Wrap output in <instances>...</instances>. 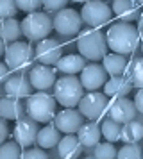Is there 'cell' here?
Masks as SVG:
<instances>
[{"instance_id": "obj_19", "label": "cell", "mask_w": 143, "mask_h": 159, "mask_svg": "<svg viewBox=\"0 0 143 159\" xmlns=\"http://www.w3.org/2000/svg\"><path fill=\"white\" fill-rule=\"evenodd\" d=\"M132 88H134V84L129 77L114 75L111 79H107V82L104 84V93L109 98H118V97H127L132 91Z\"/></svg>"}, {"instance_id": "obj_32", "label": "cell", "mask_w": 143, "mask_h": 159, "mask_svg": "<svg viewBox=\"0 0 143 159\" xmlns=\"http://www.w3.org/2000/svg\"><path fill=\"white\" fill-rule=\"evenodd\" d=\"M20 11L16 0H0V16L2 18H13Z\"/></svg>"}, {"instance_id": "obj_5", "label": "cell", "mask_w": 143, "mask_h": 159, "mask_svg": "<svg viewBox=\"0 0 143 159\" xmlns=\"http://www.w3.org/2000/svg\"><path fill=\"white\" fill-rule=\"evenodd\" d=\"M21 29H23V36L29 41H41L48 36L52 29H54V20H50L48 15L34 11L29 13L23 20H21Z\"/></svg>"}, {"instance_id": "obj_23", "label": "cell", "mask_w": 143, "mask_h": 159, "mask_svg": "<svg viewBox=\"0 0 143 159\" xmlns=\"http://www.w3.org/2000/svg\"><path fill=\"white\" fill-rule=\"evenodd\" d=\"M102 65L109 73V77L114 75H123L127 72V56L125 54H118V52H111L102 59Z\"/></svg>"}, {"instance_id": "obj_6", "label": "cell", "mask_w": 143, "mask_h": 159, "mask_svg": "<svg viewBox=\"0 0 143 159\" xmlns=\"http://www.w3.org/2000/svg\"><path fill=\"white\" fill-rule=\"evenodd\" d=\"M36 59V52L25 41H13L9 43L7 50L4 52V61L13 72H25L29 66H32Z\"/></svg>"}, {"instance_id": "obj_9", "label": "cell", "mask_w": 143, "mask_h": 159, "mask_svg": "<svg viewBox=\"0 0 143 159\" xmlns=\"http://www.w3.org/2000/svg\"><path fill=\"white\" fill-rule=\"evenodd\" d=\"M82 23H84L82 15H79L75 9L70 7L59 9L54 16V29L61 36H73V34L81 32Z\"/></svg>"}, {"instance_id": "obj_35", "label": "cell", "mask_w": 143, "mask_h": 159, "mask_svg": "<svg viewBox=\"0 0 143 159\" xmlns=\"http://www.w3.org/2000/svg\"><path fill=\"white\" fill-rule=\"evenodd\" d=\"M68 4V0H43V7L47 11H59L64 9Z\"/></svg>"}, {"instance_id": "obj_21", "label": "cell", "mask_w": 143, "mask_h": 159, "mask_svg": "<svg viewBox=\"0 0 143 159\" xmlns=\"http://www.w3.org/2000/svg\"><path fill=\"white\" fill-rule=\"evenodd\" d=\"M77 136L86 148H95V145L100 143V138H104L102 136V127L97 122H84L82 127L79 129Z\"/></svg>"}, {"instance_id": "obj_16", "label": "cell", "mask_w": 143, "mask_h": 159, "mask_svg": "<svg viewBox=\"0 0 143 159\" xmlns=\"http://www.w3.org/2000/svg\"><path fill=\"white\" fill-rule=\"evenodd\" d=\"M4 89H6L7 95H13V97H18V98H29L32 95V82L29 77H25L23 73L20 75H13L4 82Z\"/></svg>"}, {"instance_id": "obj_14", "label": "cell", "mask_w": 143, "mask_h": 159, "mask_svg": "<svg viewBox=\"0 0 143 159\" xmlns=\"http://www.w3.org/2000/svg\"><path fill=\"white\" fill-rule=\"evenodd\" d=\"M109 79V73L106 72L104 65H86L81 72V82L86 91H97L104 86Z\"/></svg>"}, {"instance_id": "obj_25", "label": "cell", "mask_w": 143, "mask_h": 159, "mask_svg": "<svg viewBox=\"0 0 143 159\" xmlns=\"http://www.w3.org/2000/svg\"><path fill=\"white\" fill-rule=\"evenodd\" d=\"M23 36V29H21V22L16 20V16L13 18H2V39L7 43L18 41Z\"/></svg>"}, {"instance_id": "obj_30", "label": "cell", "mask_w": 143, "mask_h": 159, "mask_svg": "<svg viewBox=\"0 0 143 159\" xmlns=\"http://www.w3.org/2000/svg\"><path fill=\"white\" fill-rule=\"evenodd\" d=\"M93 156H95L97 159H114V157H118V150L114 148V145L111 143V141L106 139V143H97L95 145Z\"/></svg>"}, {"instance_id": "obj_34", "label": "cell", "mask_w": 143, "mask_h": 159, "mask_svg": "<svg viewBox=\"0 0 143 159\" xmlns=\"http://www.w3.org/2000/svg\"><path fill=\"white\" fill-rule=\"evenodd\" d=\"M21 157H25V159H47V152H45V148H41V147H38V148H29V150L23 152Z\"/></svg>"}, {"instance_id": "obj_17", "label": "cell", "mask_w": 143, "mask_h": 159, "mask_svg": "<svg viewBox=\"0 0 143 159\" xmlns=\"http://www.w3.org/2000/svg\"><path fill=\"white\" fill-rule=\"evenodd\" d=\"M27 113V104H23L21 98L7 95L2 97L0 100V116L7 118V120H20L21 116Z\"/></svg>"}, {"instance_id": "obj_38", "label": "cell", "mask_w": 143, "mask_h": 159, "mask_svg": "<svg viewBox=\"0 0 143 159\" xmlns=\"http://www.w3.org/2000/svg\"><path fill=\"white\" fill-rule=\"evenodd\" d=\"M9 70H11V68H9V65H7L6 61H4V63H0V77H2V82H6L7 79H9Z\"/></svg>"}, {"instance_id": "obj_28", "label": "cell", "mask_w": 143, "mask_h": 159, "mask_svg": "<svg viewBox=\"0 0 143 159\" xmlns=\"http://www.w3.org/2000/svg\"><path fill=\"white\" fill-rule=\"evenodd\" d=\"M127 77L132 80L134 88H138V89L143 88V57L134 59L131 66H127Z\"/></svg>"}, {"instance_id": "obj_42", "label": "cell", "mask_w": 143, "mask_h": 159, "mask_svg": "<svg viewBox=\"0 0 143 159\" xmlns=\"http://www.w3.org/2000/svg\"><path fill=\"white\" fill-rule=\"evenodd\" d=\"M140 48H141V52H143V39H141V45H140Z\"/></svg>"}, {"instance_id": "obj_3", "label": "cell", "mask_w": 143, "mask_h": 159, "mask_svg": "<svg viewBox=\"0 0 143 159\" xmlns=\"http://www.w3.org/2000/svg\"><path fill=\"white\" fill-rule=\"evenodd\" d=\"M54 97L63 107H77L84 97V86L81 82V77L64 75L57 79V82L54 84Z\"/></svg>"}, {"instance_id": "obj_7", "label": "cell", "mask_w": 143, "mask_h": 159, "mask_svg": "<svg viewBox=\"0 0 143 159\" xmlns=\"http://www.w3.org/2000/svg\"><path fill=\"white\" fill-rule=\"evenodd\" d=\"M81 15H82V20H84L86 25L100 29V27H104L111 22L114 13L113 7H109L106 4V0H90L84 4Z\"/></svg>"}, {"instance_id": "obj_1", "label": "cell", "mask_w": 143, "mask_h": 159, "mask_svg": "<svg viewBox=\"0 0 143 159\" xmlns=\"http://www.w3.org/2000/svg\"><path fill=\"white\" fill-rule=\"evenodd\" d=\"M107 45L109 50L118 52V54H132L140 48L141 45V38H140V30L136 29L131 22H116L107 29Z\"/></svg>"}, {"instance_id": "obj_37", "label": "cell", "mask_w": 143, "mask_h": 159, "mask_svg": "<svg viewBox=\"0 0 143 159\" xmlns=\"http://www.w3.org/2000/svg\"><path fill=\"white\" fill-rule=\"evenodd\" d=\"M134 104H136V109L143 115V88L138 89V93H136V97H134Z\"/></svg>"}, {"instance_id": "obj_15", "label": "cell", "mask_w": 143, "mask_h": 159, "mask_svg": "<svg viewBox=\"0 0 143 159\" xmlns=\"http://www.w3.org/2000/svg\"><path fill=\"white\" fill-rule=\"evenodd\" d=\"M29 79L32 82L34 89H38V91H45V89L52 88L57 82L56 70L48 65H43V63H39V65H36V66L30 68Z\"/></svg>"}, {"instance_id": "obj_40", "label": "cell", "mask_w": 143, "mask_h": 159, "mask_svg": "<svg viewBox=\"0 0 143 159\" xmlns=\"http://www.w3.org/2000/svg\"><path fill=\"white\" fill-rule=\"evenodd\" d=\"M72 2H77V4H86V2H90V0H72Z\"/></svg>"}, {"instance_id": "obj_10", "label": "cell", "mask_w": 143, "mask_h": 159, "mask_svg": "<svg viewBox=\"0 0 143 159\" xmlns=\"http://www.w3.org/2000/svg\"><path fill=\"white\" fill-rule=\"evenodd\" d=\"M38 132H39V127H38V122L32 116H21L14 123L13 136L23 148H27L30 145L38 143Z\"/></svg>"}, {"instance_id": "obj_39", "label": "cell", "mask_w": 143, "mask_h": 159, "mask_svg": "<svg viewBox=\"0 0 143 159\" xmlns=\"http://www.w3.org/2000/svg\"><path fill=\"white\" fill-rule=\"evenodd\" d=\"M138 25H140V30H143V13L140 16V20H138Z\"/></svg>"}, {"instance_id": "obj_24", "label": "cell", "mask_w": 143, "mask_h": 159, "mask_svg": "<svg viewBox=\"0 0 143 159\" xmlns=\"http://www.w3.org/2000/svg\"><path fill=\"white\" fill-rule=\"evenodd\" d=\"M61 130L57 129V125L54 123H47L45 127H41L39 129V132H38V147H41V148H54V147H57L59 145V141H61Z\"/></svg>"}, {"instance_id": "obj_29", "label": "cell", "mask_w": 143, "mask_h": 159, "mask_svg": "<svg viewBox=\"0 0 143 159\" xmlns=\"http://www.w3.org/2000/svg\"><path fill=\"white\" fill-rule=\"evenodd\" d=\"M21 147L16 139L13 141H4L2 147H0V159H18L23 156V152H21Z\"/></svg>"}, {"instance_id": "obj_13", "label": "cell", "mask_w": 143, "mask_h": 159, "mask_svg": "<svg viewBox=\"0 0 143 159\" xmlns=\"http://www.w3.org/2000/svg\"><path fill=\"white\" fill-rule=\"evenodd\" d=\"M138 109H136L134 100H131L129 97H118V98H113V102L109 104L107 107V115L109 118H113L120 123H127L131 122L136 116Z\"/></svg>"}, {"instance_id": "obj_12", "label": "cell", "mask_w": 143, "mask_h": 159, "mask_svg": "<svg viewBox=\"0 0 143 159\" xmlns=\"http://www.w3.org/2000/svg\"><path fill=\"white\" fill-rule=\"evenodd\" d=\"M54 123L57 125V129L64 132V134H77L79 129L84 123V115L73 107H66L61 113H57L54 118Z\"/></svg>"}, {"instance_id": "obj_31", "label": "cell", "mask_w": 143, "mask_h": 159, "mask_svg": "<svg viewBox=\"0 0 143 159\" xmlns=\"http://www.w3.org/2000/svg\"><path fill=\"white\" fill-rule=\"evenodd\" d=\"M118 157L120 159H140V157H143V150L138 143H123V147L118 150Z\"/></svg>"}, {"instance_id": "obj_11", "label": "cell", "mask_w": 143, "mask_h": 159, "mask_svg": "<svg viewBox=\"0 0 143 159\" xmlns=\"http://www.w3.org/2000/svg\"><path fill=\"white\" fill-rule=\"evenodd\" d=\"M36 61L43 65H57V61L63 57V47L54 38H45L36 45Z\"/></svg>"}, {"instance_id": "obj_41", "label": "cell", "mask_w": 143, "mask_h": 159, "mask_svg": "<svg viewBox=\"0 0 143 159\" xmlns=\"http://www.w3.org/2000/svg\"><path fill=\"white\" fill-rule=\"evenodd\" d=\"M136 2H138V4H140V6L143 7V0H136Z\"/></svg>"}, {"instance_id": "obj_18", "label": "cell", "mask_w": 143, "mask_h": 159, "mask_svg": "<svg viewBox=\"0 0 143 159\" xmlns=\"http://www.w3.org/2000/svg\"><path fill=\"white\" fill-rule=\"evenodd\" d=\"M113 13L120 22H136L140 20V4L136 0H113Z\"/></svg>"}, {"instance_id": "obj_22", "label": "cell", "mask_w": 143, "mask_h": 159, "mask_svg": "<svg viewBox=\"0 0 143 159\" xmlns=\"http://www.w3.org/2000/svg\"><path fill=\"white\" fill-rule=\"evenodd\" d=\"M86 66V57L82 54H68V56H63V57L57 61L56 68L59 72L66 73V75H75V73H81Z\"/></svg>"}, {"instance_id": "obj_2", "label": "cell", "mask_w": 143, "mask_h": 159, "mask_svg": "<svg viewBox=\"0 0 143 159\" xmlns=\"http://www.w3.org/2000/svg\"><path fill=\"white\" fill-rule=\"evenodd\" d=\"M77 48L86 59L100 61V59H104L107 56L109 45H107L106 34H102L97 27H90V29L79 32Z\"/></svg>"}, {"instance_id": "obj_26", "label": "cell", "mask_w": 143, "mask_h": 159, "mask_svg": "<svg viewBox=\"0 0 143 159\" xmlns=\"http://www.w3.org/2000/svg\"><path fill=\"white\" fill-rule=\"evenodd\" d=\"M140 139H143V123L131 120V122L122 125L120 141H123V143H138Z\"/></svg>"}, {"instance_id": "obj_27", "label": "cell", "mask_w": 143, "mask_h": 159, "mask_svg": "<svg viewBox=\"0 0 143 159\" xmlns=\"http://www.w3.org/2000/svg\"><path fill=\"white\" fill-rule=\"evenodd\" d=\"M122 125L123 123L116 122L113 118H107L102 122V136L106 138L107 141H111V143H116L122 136Z\"/></svg>"}, {"instance_id": "obj_33", "label": "cell", "mask_w": 143, "mask_h": 159, "mask_svg": "<svg viewBox=\"0 0 143 159\" xmlns=\"http://www.w3.org/2000/svg\"><path fill=\"white\" fill-rule=\"evenodd\" d=\"M16 4H18V7H20V11H23V13H34V11H38V9L43 6V0H16Z\"/></svg>"}, {"instance_id": "obj_36", "label": "cell", "mask_w": 143, "mask_h": 159, "mask_svg": "<svg viewBox=\"0 0 143 159\" xmlns=\"http://www.w3.org/2000/svg\"><path fill=\"white\" fill-rule=\"evenodd\" d=\"M9 136V127H7V118L0 120V143H4Z\"/></svg>"}, {"instance_id": "obj_4", "label": "cell", "mask_w": 143, "mask_h": 159, "mask_svg": "<svg viewBox=\"0 0 143 159\" xmlns=\"http://www.w3.org/2000/svg\"><path fill=\"white\" fill-rule=\"evenodd\" d=\"M57 98L48 93H32L27 98V115L39 123H50L56 118Z\"/></svg>"}, {"instance_id": "obj_8", "label": "cell", "mask_w": 143, "mask_h": 159, "mask_svg": "<svg viewBox=\"0 0 143 159\" xmlns=\"http://www.w3.org/2000/svg\"><path fill=\"white\" fill-rule=\"evenodd\" d=\"M109 97L106 93H100V91H90L84 93L82 100L79 102V111L84 115V118L88 120H100L104 113L109 107Z\"/></svg>"}, {"instance_id": "obj_20", "label": "cell", "mask_w": 143, "mask_h": 159, "mask_svg": "<svg viewBox=\"0 0 143 159\" xmlns=\"http://www.w3.org/2000/svg\"><path fill=\"white\" fill-rule=\"evenodd\" d=\"M84 145L79 139L77 134H66L61 138V141L57 145V154L63 159H75L82 154Z\"/></svg>"}]
</instances>
